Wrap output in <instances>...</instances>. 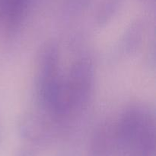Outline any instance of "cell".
<instances>
[{
    "instance_id": "52a82bcc",
    "label": "cell",
    "mask_w": 156,
    "mask_h": 156,
    "mask_svg": "<svg viewBox=\"0 0 156 156\" xmlns=\"http://www.w3.org/2000/svg\"><path fill=\"white\" fill-rule=\"evenodd\" d=\"M144 35V27L140 21L131 24L125 32L122 39V48L126 54H133L141 45Z\"/></svg>"
},
{
    "instance_id": "6da1fadb",
    "label": "cell",
    "mask_w": 156,
    "mask_h": 156,
    "mask_svg": "<svg viewBox=\"0 0 156 156\" xmlns=\"http://www.w3.org/2000/svg\"><path fill=\"white\" fill-rule=\"evenodd\" d=\"M118 151H131L134 156H155L154 113L144 105L126 108L115 125Z\"/></svg>"
},
{
    "instance_id": "9c48e42d",
    "label": "cell",
    "mask_w": 156,
    "mask_h": 156,
    "mask_svg": "<svg viewBox=\"0 0 156 156\" xmlns=\"http://www.w3.org/2000/svg\"><path fill=\"white\" fill-rule=\"evenodd\" d=\"M61 156H74V155H73V154H64Z\"/></svg>"
},
{
    "instance_id": "7a4b0ae2",
    "label": "cell",
    "mask_w": 156,
    "mask_h": 156,
    "mask_svg": "<svg viewBox=\"0 0 156 156\" xmlns=\"http://www.w3.org/2000/svg\"><path fill=\"white\" fill-rule=\"evenodd\" d=\"M72 111H81L86 108L92 96L94 70L88 58H80L71 66L66 78Z\"/></svg>"
},
{
    "instance_id": "ba28073f",
    "label": "cell",
    "mask_w": 156,
    "mask_h": 156,
    "mask_svg": "<svg viewBox=\"0 0 156 156\" xmlns=\"http://www.w3.org/2000/svg\"><path fill=\"white\" fill-rule=\"evenodd\" d=\"M16 156H35V154L33 150L28 148H24L18 151Z\"/></svg>"
},
{
    "instance_id": "3957f363",
    "label": "cell",
    "mask_w": 156,
    "mask_h": 156,
    "mask_svg": "<svg viewBox=\"0 0 156 156\" xmlns=\"http://www.w3.org/2000/svg\"><path fill=\"white\" fill-rule=\"evenodd\" d=\"M118 151L115 126L101 125L93 134L88 156H114Z\"/></svg>"
},
{
    "instance_id": "8992f818",
    "label": "cell",
    "mask_w": 156,
    "mask_h": 156,
    "mask_svg": "<svg viewBox=\"0 0 156 156\" xmlns=\"http://www.w3.org/2000/svg\"><path fill=\"white\" fill-rule=\"evenodd\" d=\"M31 0H0V23L14 25L21 20Z\"/></svg>"
},
{
    "instance_id": "5b68a950",
    "label": "cell",
    "mask_w": 156,
    "mask_h": 156,
    "mask_svg": "<svg viewBox=\"0 0 156 156\" xmlns=\"http://www.w3.org/2000/svg\"><path fill=\"white\" fill-rule=\"evenodd\" d=\"M59 54L57 46L47 44L41 52L37 65V80L59 73Z\"/></svg>"
},
{
    "instance_id": "277c9868",
    "label": "cell",
    "mask_w": 156,
    "mask_h": 156,
    "mask_svg": "<svg viewBox=\"0 0 156 156\" xmlns=\"http://www.w3.org/2000/svg\"><path fill=\"white\" fill-rule=\"evenodd\" d=\"M18 129L21 138L34 144H43L47 142L49 130L41 117L34 113H27L18 120Z\"/></svg>"
}]
</instances>
